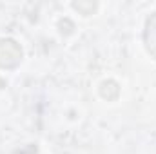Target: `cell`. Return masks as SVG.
<instances>
[{
  "label": "cell",
  "instance_id": "cell-3",
  "mask_svg": "<svg viewBox=\"0 0 156 154\" xmlns=\"http://www.w3.org/2000/svg\"><path fill=\"white\" fill-rule=\"evenodd\" d=\"M100 96L107 102H115L120 96V85L115 80H104L100 83Z\"/></svg>",
  "mask_w": 156,
  "mask_h": 154
},
{
  "label": "cell",
  "instance_id": "cell-4",
  "mask_svg": "<svg viewBox=\"0 0 156 154\" xmlns=\"http://www.w3.org/2000/svg\"><path fill=\"white\" fill-rule=\"evenodd\" d=\"M73 9H76L83 16H89L98 9V4L93 2V0H78V2H73Z\"/></svg>",
  "mask_w": 156,
  "mask_h": 154
},
{
  "label": "cell",
  "instance_id": "cell-1",
  "mask_svg": "<svg viewBox=\"0 0 156 154\" xmlns=\"http://www.w3.org/2000/svg\"><path fill=\"white\" fill-rule=\"evenodd\" d=\"M22 47L16 40L2 38L0 40V69H15L22 62Z\"/></svg>",
  "mask_w": 156,
  "mask_h": 154
},
{
  "label": "cell",
  "instance_id": "cell-2",
  "mask_svg": "<svg viewBox=\"0 0 156 154\" xmlns=\"http://www.w3.org/2000/svg\"><path fill=\"white\" fill-rule=\"evenodd\" d=\"M144 42L147 51L156 58V13L151 15L145 22V31H144Z\"/></svg>",
  "mask_w": 156,
  "mask_h": 154
},
{
  "label": "cell",
  "instance_id": "cell-6",
  "mask_svg": "<svg viewBox=\"0 0 156 154\" xmlns=\"http://www.w3.org/2000/svg\"><path fill=\"white\" fill-rule=\"evenodd\" d=\"M2 87H5V82H4V80L0 78V89H2Z\"/></svg>",
  "mask_w": 156,
  "mask_h": 154
},
{
  "label": "cell",
  "instance_id": "cell-5",
  "mask_svg": "<svg viewBox=\"0 0 156 154\" xmlns=\"http://www.w3.org/2000/svg\"><path fill=\"white\" fill-rule=\"evenodd\" d=\"M58 29H60V33H62L64 37H67V35H71V33H73L75 24H73L69 18H62V20L58 22Z\"/></svg>",
  "mask_w": 156,
  "mask_h": 154
}]
</instances>
